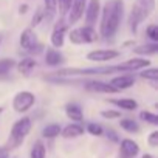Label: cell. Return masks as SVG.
Returning a JSON list of instances; mask_svg holds the SVG:
<instances>
[{"mask_svg": "<svg viewBox=\"0 0 158 158\" xmlns=\"http://www.w3.org/2000/svg\"><path fill=\"white\" fill-rule=\"evenodd\" d=\"M44 17H45L44 6H39V8L34 11V16H33V19H31V25H33V27H37V25L44 20Z\"/></svg>", "mask_w": 158, "mask_h": 158, "instance_id": "f546056e", "label": "cell"}, {"mask_svg": "<svg viewBox=\"0 0 158 158\" xmlns=\"http://www.w3.org/2000/svg\"><path fill=\"white\" fill-rule=\"evenodd\" d=\"M101 116L106 118V119H116V118L121 116V112H118V110H102Z\"/></svg>", "mask_w": 158, "mask_h": 158, "instance_id": "836d02e7", "label": "cell"}, {"mask_svg": "<svg viewBox=\"0 0 158 158\" xmlns=\"http://www.w3.org/2000/svg\"><path fill=\"white\" fill-rule=\"evenodd\" d=\"M143 158H153L152 155H149V153H146V155H143Z\"/></svg>", "mask_w": 158, "mask_h": 158, "instance_id": "f35d334b", "label": "cell"}, {"mask_svg": "<svg viewBox=\"0 0 158 158\" xmlns=\"http://www.w3.org/2000/svg\"><path fill=\"white\" fill-rule=\"evenodd\" d=\"M150 65V60L147 59H143V57H133V59H129L123 64H119L121 70L123 71H135V70H141V68H146Z\"/></svg>", "mask_w": 158, "mask_h": 158, "instance_id": "9a60e30c", "label": "cell"}, {"mask_svg": "<svg viewBox=\"0 0 158 158\" xmlns=\"http://www.w3.org/2000/svg\"><path fill=\"white\" fill-rule=\"evenodd\" d=\"M27 10H28V5H22V6L19 8V13H20V14H25Z\"/></svg>", "mask_w": 158, "mask_h": 158, "instance_id": "74e56055", "label": "cell"}, {"mask_svg": "<svg viewBox=\"0 0 158 158\" xmlns=\"http://www.w3.org/2000/svg\"><path fill=\"white\" fill-rule=\"evenodd\" d=\"M85 6H87V0H73L71 6L67 13L68 14V23H76L79 19H81L84 16Z\"/></svg>", "mask_w": 158, "mask_h": 158, "instance_id": "ba28073f", "label": "cell"}, {"mask_svg": "<svg viewBox=\"0 0 158 158\" xmlns=\"http://www.w3.org/2000/svg\"><path fill=\"white\" fill-rule=\"evenodd\" d=\"M118 56H119V51L116 50H95L87 54V59L93 62H107V60L116 59Z\"/></svg>", "mask_w": 158, "mask_h": 158, "instance_id": "8fae6325", "label": "cell"}, {"mask_svg": "<svg viewBox=\"0 0 158 158\" xmlns=\"http://www.w3.org/2000/svg\"><path fill=\"white\" fill-rule=\"evenodd\" d=\"M65 33H67V23L64 20H59L56 25H54V30L51 33V45L54 48H60L64 45V40H65Z\"/></svg>", "mask_w": 158, "mask_h": 158, "instance_id": "30bf717a", "label": "cell"}, {"mask_svg": "<svg viewBox=\"0 0 158 158\" xmlns=\"http://www.w3.org/2000/svg\"><path fill=\"white\" fill-rule=\"evenodd\" d=\"M0 40H2V39H0Z\"/></svg>", "mask_w": 158, "mask_h": 158, "instance_id": "60d3db41", "label": "cell"}, {"mask_svg": "<svg viewBox=\"0 0 158 158\" xmlns=\"http://www.w3.org/2000/svg\"><path fill=\"white\" fill-rule=\"evenodd\" d=\"M65 113H67V116H68L71 121H76V123H81V121L84 119L82 109L79 107L77 104H67V107H65Z\"/></svg>", "mask_w": 158, "mask_h": 158, "instance_id": "ac0fdd59", "label": "cell"}, {"mask_svg": "<svg viewBox=\"0 0 158 158\" xmlns=\"http://www.w3.org/2000/svg\"><path fill=\"white\" fill-rule=\"evenodd\" d=\"M30 158H45V146H44L40 141L34 143V146H33V149H31Z\"/></svg>", "mask_w": 158, "mask_h": 158, "instance_id": "484cf974", "label": "cell"}, {"mask_svg": "<svg viewBox=\"0 0 158 158\" xmlns=\"http://www.w3.org/2000/svg\"><path fill=\"white\" fill-rule=\"evenodd\" d=\"M10 155V150L6 147H0V158H8Z\"/></svg>", "mask_w": 158, "mask_h": 158, "instance_id": "8d00e7d4", "label": "cell"}, {"mask_svg": "<svg viewBox=\"0 0 158 158\" xmlns=\"http://www.w3.org/2000/svg\"><path fill=\"white\" fill-rule=\"evenodd\" d=\"M99 14H101L99 34L104 39H112L121 25L124 16V2L123 0H109Z\"/></svg>", "mask_w": 158, "mask_h": 158, "instance_id": "6da1fadb", "label": "cell"}, {"mask_svg": "<svg viewBox=\"0 0 158 158\" xmlns=\"http://www.w3.org/2000/svg\"><path fill=\"white\" fill-rule=\"evenodd\" d=\"M147 17H149V16L146 14V11L135 2L133 6H132L130 16H129V27H130V31H132V33H136L138 27H139Z\"/></svg>", "mask_w": 158, "mask_h": 158, "instance_id": "52a82bcc", "label": "cell"}, {"mask_svg": "<svg viewBox=\"0 0 158 158\" xmlns=\"http://www.w3.org/2000/svg\"><path fill=\"white\" fill-rule=\"evenodd\" d=\"M87 132H89L90 135L99 136V135H102V133H104V129H102L99 124H96V123H90V124L87 126Z\"/></svg>", "mask_w": 158, "mask_h": 158, "instance_id": "d6a6232c", "label": "cell"}, {"mask_svg": "<svg viewBox=\"0 0 158 158\" xmlns=\"http://www.w3.org/2000/svg\"><path fill=\"white\" fill-rule=\"evenodd\" d=\"M121 129H124L126 132H129V133H136V132H139V126L133 121V119H130V118H126V119H121Z\"/></svg>", "mask_w": 158, "mask_h": 158, "instance_id": "cb8c5ba5", "label": "cell"}, {"mask_svg": "<svg viewBox=\"0 0 158 158\" xmlns=\"http://www.w3.org/2000/svg\"><path fill=\"white\" fill-rule=\"evenodd\" d=\"M123 71L119 64L118 65H99V67H89V68H60L56 71V76H92V74H110Z\"/></svg>", "mask_w": 158, "mask_h": 158, "instance_id": "7a4b0ae2", "label": "cell"}, {"mask_svg": "<svg viewBox=\"0 0 158 158\" xmlns=\"http://www.w3.org/2000/svg\"><path fill=\"white\" fill-rule=\"evenodd\" d=\"M62 62H64V56L56 48H48L47 50V53H45V64L47 65L56 67V65H59Z\"/></svg>", "mask_w": 158, "mask_h": 158, "instance_id": "e0dca14e", "label": "cell"}, {"mask_svg": "<svg viewBox=\"0 0 158 158\" xmlns=\"http://www.w3.org/2000/svg\"><path fill=\"white\" fill-rule=\"evenodd\" d=\"M99 13H101V3L99 0H90L89 5L85 6V23L89 27H93L96 22H98V17H99Z\"/></svg>", "mask_w": 158, "mask_h": 158, "instance_id": "9c48e42d", "label": "cell"}, {"mask_svg": "<svg viewBox=\"0 0 158 158\" xmlns=\"http://www.w3.org/2000/svg\"><path fill=\"white\" fill-rule=\"evenodd\" d=\"M107 136H109L113 143H118V141H119V138H118L116 132H115V130H112V129H109V130H107Z\"/></svg>", "mask_w": 158, "mask_h": 158, "instance_id": "d590c367", "label": "cell"}, {"mask_svg": "<svg viewBox=\"0 0 158 158\" xmlns=\"http://www.w3.org/2000/svg\"><path fill=\"white\" fill-rule=\"evenodd\" d=\"M71 2L73 0H56V3H57L59 11H60L62 16H67V13H68V10L71 6Z\"/></svg>", "mask_w": 158, "mask_h": 158, "instance_id": "1f68e13d", "label": "cell"}, {"mask_svg": "<svg viewBox=\"0 0 158 158\" xmlns=\"http://www.w3.org/2000/svg\"><path fill=\"white\" fill-rule=\"evenodd\" d=\"M139 76L143 79H147V81H156L158 79V68H141Z\"/></svg>", "mask_w": 158, "mask_h": 158, "instance_id": "d4e9b609", "label": "cell"}, {"mask_svg": "<svg viewBox=\"0 0 158 158\" xmlns=\"http://www.w3.org/2000/svg\"><path fill=\"white\" fill-rule=\"evenodd\" d=\"M16 67V60L13 59H0V74H6L11 71V68Z\"/></svg>", "mask_w": 158, "mask_h": 158, "instance_id": "4316f807", "label": "cell"}, {"mask_svg": "<svg viewBox=\"0 0 158 158\" xmlns=\"http://www.w3.org/2000/svg\"><path fill=\"white\" fill-rule=\"evenodd\" d=\"M112 104H115L116 107L123 109V110H135L138 107V102L135 99H130V98H123V99H112L110 101Z\"/></svg>", "mask_w": 158, "mask_h": 158, "instance_id": "ffe728a7", "label": "cell"}, {"mask_svg": "<svg viewBox=\"0 0 158 158\" xmlns=\"http://www.w3.org/2000/svg\"><path fill=\"white\" fill-rule=\"evenodd\" d=\"M156 51H158V44H156V42L133 48V53H136V54H143V56H150V54H155Z\"/></svg>", "mask_w": 158, "mask_h": 158, "instance_id": "44dd1931", "label": "cell"}, {"mask_svg": "<svg viewBox=\"0 0 158 158\" xmlns=\"http://www.w3.org/2000/svg\"><path fill=\"white\" fill-rule=\"evenodd\" d=\"M34 102H36V96L31 92H19L13 99V109L17 113H25L34 106Z\"/></svg>", "mask_w": 158, "mask_h": 158, "instance_id": "8992f818", "label": "cell"}, {"mask_svg": "<svg viewBox=\"0 0 158 158\" xmlns=\"http://www.w3.org/2000/svg\"><path fill=\"white\" fill-rule=\"evenodd\" d=\"M84 87L89 92H95V93H118V90L115 87H112L109 82H102V81H87L84 84Z\"/></svg>", "mask_w": 158, "mask_h": 158, "instance_id": "4fadbf2b", "label": "cell"}, {"mask_svg": "<svg viewBox=\"0 0 158 158\" xmlns=\"http://www.w3.org/2000/svg\"><path fill=\"white\" fill-rule=\"evenodd\" d=\"M147 143H149L150 147H156V146H158V130H153V132L149 135Z\"/></svg>", "mask_w": 158, "mask_h": 158, "instance_id": "e575fe53", "label": "cell"}, {"mask_svg": "<svg viewBox=\"0 0 158 158\" xmlns=\"http://www.w3.org/2000/svg\"><path fill=\"white\" fill-rule=\"evenodd\" d=\"M19 42H20V47L27 53H40L42 48H44L42 44L37 40V37H36V34H34V31L31 28H27V30H23L20 33Z\"/></svg>", "mask_w": 158, "mask_h": 158, "instance_id": "5b68a950", "label": "cell"}, {"mask_svg": "<svg viewBox=\"0 0 158 158\" xmlns=\"http://www.w3.org/2000/svg\"><path fill=\"white\" fill-rule=\"evenodd\" d=\"M34 67H36V60L31 59V57H25V59H22V60L17 64V70H19V73H22L23 76H30L31 71L34 70Z\"/></svg>", "mask_w": 158, "mask_h": 158, "instance_id": "d6986e66", "label": "cell"}, {"mask_svg": "<svg viewBox=\"0 0 158 158\" xmlns=\"http://www.w3.org/2000/svg\"><path fill=\"white\" fill-rule=\"evenodd\" d=\"M70 42L74 45H82V44H93L98 39V33L95 31L93 27H81V28H74L68 33Z\"/></svg>", "mask_w": 158, "mask_h": 158, "instance_id": "277c9868", "label": "cell"}, {"mask_svg": "<svg viewBox=\"0 0 158 158\" xmlns=\"http://www.w3.org/2000/svg\"><path fill=\"white\" fill-rule=\"evenodd\" d=\"M139 153V146L133 139H123L119 146V156L121 158H135Z\"/></svg>", "mask_w": 158, "mask_h": 158, "instance_id": "7c38bea8", "label": "cell"}, {"mask_svg": "<svg viewBox=\"0 0 158 158\" xmlns=\"http://www.w3.org/2000/svg\"><path fill=\"white\" fill-rule=\"evenodd\" d=\"M30 130H31V119L30 118L23 116V118L17 119L13 124V127H11V133H10V139H8V147L6 149L11 150V149L19 147L23 143V139L27 138V135L30 133Z\"/></svg>", "mask_w": 158, "mask_h": 158, "instance_id": "3957f363", "label": "cell"}, {"mask_svg": "<svg viewBox=\"0 0 158 158\" xmlns=\"http://www.w3.org/2000/svg\"><path fill=\"white\" fill-rule=\"evenodd\" d=\"M109 84H110L112 87H115L118 92H121V90L130 89V87L135 84V77H133L132 74H121V76L113 77Z\"/></svg>", "mask_w": 158, "mask_h": 158, "instance_id": "5bb4252c", "label": "cell"}, {"mask_svg": "<svg viewBox=\"0 0 158 158\" xmlns=\"http://www.w3.org/2000/svg\"><path fill=\"white\" fill-rule=\"evenodd\" d=\"M139 118H141L143 121L152 124V126H158V116H156L155 113H152V112H141V113H139Z\"/></svg>", "mask_w": 158, "mask_h": 158, "instance_id": "f1b7e54d", "label": "cell"}, {"mask_svg": "<svg viewBox=\"0 0 158 158\" xmlns=\"http://www.w3.org/2000/svg\"><path fill=\"white\" fill-rule=\"evenodd\" d=\"M60 133H62L64 138H77V136H81L84 133V127L81 124H77V123L68 124L67 127L60 129Z\"/></svg>", "mask_w": 158, "mask_h": 158, "instance_id": "2e32d148", "label": "cell"}, {"mask_svg": "<svg viewBox=\"0 0 158 158\" xmlns=\"http://www.w3.org/2000/svg\"><path fill=\"white\" fill-rule=\"evenodd\" d=\"M44 11H45V17L48 20H51L54 17V14L57 13V3H56V0H44Z\"/></svg>", "mask_w": 158, "mask_h": 158, "instance_id": "7402d4cb", "label": "cell"}, {"mask_svg": "<svg viewBox=\"0 0 158 158\" xmlns=\"http://www.w3.org/2000/svg\"><path fill=\"white\" fill-rule=\"evenodd\" d=\"M60 133V126L59 124H48L42 130V136L45 138H56Z\"/></svg>", "mask_w": 158, "mask_h": 158, "instance_id": "603a6c76", "label": "cell"}, {"mask_svg": "<svg viewBox=\"0 0 158 158\" xmlns=\"http://www.w3.org/2000/svg\"><path fill=\"white\" fill-rule=\"evenodd\" d=\"M2 112H3V109H2V107H0V113H2Z\"/></svg>", "mask_w": 158, "mask_h": 158, "instance_id": "ab89813d", "label": "cell"}, {"mask_svg": "<svg viewBox=\"0 0 158 158\" xmlns=\"http://www.w3.org/2000/svg\"><path fill=\"white\" fill-rule=\"evenodd\" d=\"M146 34H147V37L152 42H158V27L155 23H152V25H149L146 28Z\"/></svg>", "mask_w": 158, "mask_h": 158, "instance_id": "4dcf8cb0", "label": "cell"}, {"mask_svg": "<svg viewBox=\"0 0 158 158\" xmlns=\"http://www.w3.org/2000/svg\"><path fill=\"white\" fill-rule=\"evenodd\" d=\"M136 3L146 11L147 16H150L152 11L155 10V0H136Z\"/></svg>", "mask_w": 158, "mask_h": 158, "instance_id": "83f0119b", "label": "cell"}]
</instances>
